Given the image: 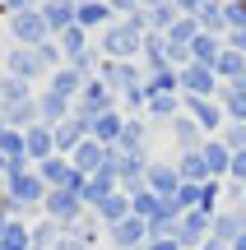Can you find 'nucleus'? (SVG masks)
<instances>
[{
  "mask_svg": "<svg viewBox=\"0 0 246 250\" xmlns=\"http://www.w3.org/2000/svg\"><path fill=\"white\" fill-rule=\"evenodd\" d=\"M0 186L9 190L14 218H23V213H33V208L46 204V186H42V176H37V167H9Z\"/></svg>",
  "mask_w": 246,
  "mask_h": 250,
  "instance_id": "f257e3e1",
  "label": "nucleus"
},
{
  "mask_svg": "<svg viewBox=\"0 0 246 250\" xmlns=\"http://www.w3.org/2000/svg\"><path fill=\"white\" fill-rule=\"evenodd\" d=\"M98 51H102V61H135V56L144 51V33H139V28H130L126 19H116V23L102 28Z\"/></svg>",
  "mask_w": 246,
  "mask_h": 250,
  "instance_id": "f03ea898",
  "label": "nucleus"
},
{
  "mask_svg": "<svg viewBox=\"0 0 246 250\" xmlns=\"http://www.w3.org/2000/svg\"><path fill=\"white\" fill-rule=\"evenodd\" d=\"M107 111H116V93H112L102 79H93L89 88L74 98V116H79V121H89V125L98 121V116H107Z\"/></svg>",
  "mask_w": 246,
  "mask_h": 250,
  "instance_id": "7ed1b4c3",
  "label": "nucleus"
},
{
  "mask_svg": "<svg viewBox=\"0 0 246 250\" xmlns=\"http://www.w3.org/2000/svg\"><path fill=\"white\" fill-rule=\"evenodd\" d=\"M116 148H102L98 139H89V144H79V148L70 153V167L79 171V176H98V171H107V167H116Z\"/></svg>",
  "mask_w": 246,
  "mask_h": 250,
  "instance_id": "20e7f679",
  "label": "nucleus"
},
{
  "mask_svg": "<svg viewBox=\"0 0 246 250\" xmlns=\"http://www.w3.org/2000/svg\"><path fill=\"white\" fill-rule=\"evenodd\" d=\"M9 33H14V42H19V46H42V42H51V28H46L42 9L9 14Z\"/></svg>",
  "mask_w": 246,
  "mask_h": 250,
  "instance_id": "39448f33",
  "label": "nucleus"
},
{
  "mask_svg": "<svg viewBox=\"0 0 246 250\" xmlns=\"http://www.w3.org/2000/svg\"><path fill=\"white\" fill-rule=\"evenodd\" d=\"M42 213L51 218V223H61L65 232H70V227L84 218V199L74 195V190H46V204H42Z\"/></svg>",
  "mask_w": 246,
  "mask_h": 250,
  "instance_id": "423d86ee",
  "label": "nucleus"
},
{
  "mask_svg": "<svg viewBox=\"0 0 246 250\" xmlns=\"http://www.w3.org/2000/svg\"><path fill=\"white\" fill-rule=\"evenodd\" d=\"M209 236H214V218H209V213L191 208V213H181V218H177V246H181V250H191V246L200 250Z\"/></svg>",
  "mask_w": 246,
  "mask_h": 250,
  "instance_id": "0eeeda50",
  "label": "nucleus"
},
{
  "mask_svg": "<svg viewBox=\"0 0 246 250\" xmlns=\"http://www.w3.org/2000/svg\"><path fill=\"white\" fill-rule=\"evenodd\" d=\"M181 111H186V116H191L195 125H200V130L209 134V139L223 130V125H228L223 107H219V102H209V98H186V93H181Z\"/></svg>",
  "mask_w": 246,
  "mask_h": 250,
  "instance_id": "6e6552de",
  "label": "nucleus"
},
{
  "mask_svg": "<svg viewBox=\"0 0 246 250\" xmlns=\"http://www.w3.org/2000/svg\"><path fill=\"white\" fill-rule=\"evenodd\" d=\"M98 79L107 83V88H121V93H130V88H139V83H144V70H139L135 61H102Z\"/></svg>",
  "mask_w": 246,
  "mask_h": 250,
  "instance_id": "1a4fd4ad",
  "label": "nucleus"
},
{
  "mask_svg": "<svg viewBox=\"0 0 246 250\" xmlns=\"http://www.w3.org/2000/svg\"><path fill=\"white\" fill-rule=\"evenodd\" d=\"M107 241H112V250H139V246L149 241V223H144V218H135V213H130L126 223L107 227Z\"/></svg>",
  "mask_w": 246,
  "mask_h": 250,
  "instance_id": "9d476101",
  "label": "nucleus"
},
{
  "mask_svg": "<svg viewBox=\"0 0 246 250\" xmlns=\"http://www.w3.org/2000/svg\"><path fill=\"white\" fill-rule=\"evenodd\" d=\"M181 74V88H186V98H219V74L214 70H204V65H186V70H177Z\"/></svg>",
  "mask_w": 246,
  "mask_h": 250,
  "instance_id": "9b49d317",
  "label": "nucleus"
},
{
  "mask_svg": "<svg viewBox=\"0 0 246 250\" xmlns=\"http://www.w3.org/2000/svg\"><path fill=\"white\" fill-rule=\"evenodd\" d=\"M144 190L158 199H172L181 190V176H177V162H149V176H144Z\"/></svg>",
  "mask_w": 246,
  "mask_h": 250,
  "instance_id": "f8f14e48",
  "label": "nucleus"
},
{
  "mask_svg": "<svg viewBox=\"0 0 246 250\" xmlns=\"http://www.w3.org/2000/svg\"><path fill=\"white\" fill-rule=\"evenodd\" d=\"M5 74H14V79H23V83H37L46 70H42V61H37L33 46H14V51L5 56Z\"/></svg>",
  "mask_w": 246,
  "mask_h": 250,
  "instance_id": "ddd939ff",
  "label": "nucleus"
},
{
  "mask_svg": "<svg viewBox=\"0 0 246 250\" xmlns=\"http://www.w3.org/2000/svg\"><path fill=\"white\" fill-rule=\"evenodd\" d=\"M200 158H204V171H209V181H228V176H232V153L223 148L219 134H214V139H204Z\"/></svg>",
  "mask_w": 246,
  "mask_h": 250,
  "instance_id": "4468645a",
  "label": "nucleus"
},
{
  "mask_svg": "<svg viewBox=\"0 0 246 250\" xmlns=\"http://www.w3.org/2000/svg\"><path fill=\"white\" fill-rule=\"evenodd\" d=\"M144 148H149V125L139 121V116H130V121H126V130H121L116 158H144Z\"/></svg>",
  "mask_w": 246,
  "mask_h": 250,
  "instance_id": "2eb2a0df",
  "label": "nucleus"
},
{
  "mask_svg": "<svg viewBox=\"0 0 246 250\" xmlns=\"http://www.w3.org/2000/svg\"><path fill=\"white\" fill-rule=\"evenodd\" d=\"M219 107H223V116H228V125H246V79L223 83L219 88Z\"/></svg>",
  "mask_w": 246,
  "mask_h": 250,
  "instance_id": "dca6fc26",
  "label": "nucleus"
},
{
  "mask_svg": "<svg viewBox=\"0 0 246 250\" xmlns=\"http://www.w3.org/2000/svg\"><path fill=\"white\" fill-rule=\"evenodd\" d=\"M37 116H42V125H61V121H70L74 116V102H65L61 93H51V88H42L37 93Z\"/></svg>",
  "mask_w": 246,
  "mask_h": 250,
  "instance_id": "f3484780",
  "label": "nucleus"
},
{
  "mask_svg": "<svg viewBox=\"0 0 246 250\" xmlns=\"http://www.w3.org/2000/svg\"><path fill=\"white\" fill-rule=\"evenodd\" d=\"M51 139H56V153H74L79 144H89V121H79V116L61 121V125L51 130Z\"/></svg>",
  "mask_w": 246,
  "mask_h": 250,
  "instance_id": "a211bd4d",
  "label": "nucleus"
},
{
  "mask_svg": "<svg viewBox=\"0 0 246 250\" xmlns=\"http://www.w3.org/2000/svg\"><path fill=\"white\" fill-rule=\"evenodd\" d=\"M204 139H209V134H204L200 125H195L191 116H186V111L172 121V144H177L181 153H200V148H204Z\"/></svg>",
  "mask_w": 246,
  "mask_h": 250,
  "instance_id": "6ab92c4d",
  "label": "nucleus"
},
{
  "mask_svg": "<svg viewBox=\"0 0 246 250\" xmlns=\"http://www.w3.org/2000/svg\"><path fill=\"white\" fill-rule=\"evenodd\" d=\"M121 130H126V116H121V111H107V116H98V121L89 125V139H98L102 148H116Z\"/></svg>",
  "mask_w": 246,
  "mask_h": 250,
  "instance_id": "aec40b11",
  "label": "nucleus"
},
{
  "mask_svg": "<svg viewBox=\"0 0 246 250\" xmlns=\"http://www.w3.org/2000/svg\"><path fill=\"white\" fill-rule=\"evenodd\" d=\"M74 23L89 33V28H107V23H116V19H112L107 0H79V5H74Z\"/></svg>",
  "mask_w": 246,
  "mask_h": 250,
  "instance_id": "412c9836",
  "label": "nucleus"
},
{
  "mask_svg": "<svg viewBox=\"0 0 246 250\" xmlns=\"http://www.w3.org/2000/svg\"><path fill=\"white\" fill-rule=\"evenodd\" d=\"M74 5H79V0H46L42 5V19H46V28H51V37H61L65 28H74Z\"/></svg>",
  "mask_w": 246,
  "mask_h": 250,
  "instance_id": "4be33fe9",
  "label": "nucleus"
},
{
  "mask_svg": "<svg viewBox=\"0 0 246 250\" xmlns=\"http://www.w3.org/2000/svg\"><path fill=\"white\" fill-rule=\"evenodd\" d=\"M23 144H28V162H46V158H56L51 125H33V130H23Z\"/></svg>",
  "mask_w": 246,
  "mask_h": 250,
  "instance_id": "5701e85b",
  "label": "nucleus"
},
{
  "mask_svg": "<svg viewBox=\"0 0 246 250\" xmlns=\"http://www.w3.org/2000/svg\"><path fill=\"white\" fill-rule=\"evenodd\" d=\"M89 83H93V79H84V74L74 70V65H61V70L51 74V93H61L65 102H74L84 88H89Z\"/></svg>",
  "mask_w": 246,
  "mask_h": 250,
  "instance_id": "b1692460",
  "label": "nucleus"
},
{
  "mask_svg": "<svg viewBox=\"0 0 246 250\" xmlns=\"http://www.w3.org/2000/svg\"><path fill=\"white\" fill-rule=\"evenodd\" d=\"M89 213L98 218L102 227H116V223H126V218H130V195H121V190H116V195H107L98 208H89Z\"/></svg>",
  "mask_w": 246,
  "mask_h": 250,
  "instance_id": "393cba45",
  "label": "nucleus"
},
{
  "mask_svg": "<svg viewBox=\"0 0 246 250\" xmlns=\"http://www.w3.org/2000/svg\"><path fill=\"white\" fill-rule=\"evenodd\" d=\"M195 19H200V33H209V37L228 33V5H223V0H204Z\"/></svg>",
  "mask_w": 246,
  "mask_h": 250,
  "instance_id": "a878e982",
  "label": "nucleus"
},
{
  "mask_svg": "<svg viewBox=\"0 0 246 250\" xmlns=\"http://www.w3.org/2000/svg\"><path fill=\"white\" fill-rule=\"evenodd\" d=\"M0 116L9 121V130H33V125H42V116H37V93L28 102H14V107H5Z\"/></svg>",
  "mask_w": 246,
  "mask_h": 250,
  "instance_id": "bb28decb",
  "label": "nucleus"
},
{
  "mask_svg": "<svg viewBox=\"0 0 246 250\" xmlns=\"http://www.w3.org/2000/svg\"><path fill=\"white\" fill-rule=\"evenodd\" d=\"M219 56H223L219 37L200 33V37H195V42H191V65H204V70H214V65H219Z\"/></svg>",
  "mask_w": 246,
  "mask_h": 250,
  "instance_id": "cd10ccee",
  "label": "nucleus"
},
{
  "mask_svg": "<svg viewBox=\"0 0 246 250\" xmlns=\"http://www.w3.org/2000/svg\"><path fill=\"white\" fill-rule=\"evenodd\" d=\"M214 74H219V83H237V79H246V56L223 46V56H219V65H214Z\"/></svg>",
  "mask_w": 246,
  "mask_h": 250,
  "instance_id": "c85d7f7f",
  "label": "nucleus"
},
{
  "mask_svg": "<svg viewBox=\"0 0 246 250\" xmlns=\"http://www.w3.org/2000/svg\"><path fill=\"white\" fill-rule=\"evenodd\" d=\"M177 176H181V186H204V181H209L204 158L200 153H181V158H177Z\"/></svg>",
  "mask_w": 246,
  "mask_h": 250,
  "instance_id": "c756f323",
  "label": "nucleus"
},
{
  "mask_svg": "<svg viewBox=\"0 0 246 250\" xmlns=\"http://www.w3.org/2000/svg\"><path fill=\"white\" fill-rule=\"evenodd\" d=\"M28 98H33V83L14 79V74H5V79H0V111L14 107V102H28Z\"/></svg>",
  "mask_w": 246,
  "mask_h": 250,
  "instance_id": "7c9ffc66",
  "label": "nucleus"
},
{
  "mask_svg": "<svg viewBox=\"0 0 246 250\" xmlns=\"http://www.w3.org/2000/svg\"><path fill=\"white\" fill-rule=\"evenodd\" d=\"M56 46H61V51H65V65H70L74 56H84V51H89V33H84V28L74 23V28H65V33L56 37Z\"/></svg>",
  "mask_w": 246,
  "mask_h": 250,
  "instance_id": "2f4dec72",
  "label": "nucleus"
},
{
  "mask_svg": "<svg viewBox=\"0 0 246 250\" xmlns=\"http://www.w3.org/2000/svg\"><path fill=\"white\" fill-rule=\"evenodd\" d=\"M102 232H107V227H102V223H98V218H93V213H84V218H79V223H74V227H70V232H65V236H74V241H84V246L93 250V246L102 241Z\"/></svg>",
  "mask_w": 246,
  "mask_h": 250,
  "instance_id": "473e14b6",
  "label": "nucleus"
},
{
  "mask_svg": "<svg viewBox=\"0 0 246 250\" xmlns=\"http://www.w3.org/2000/svg\"><path fill=\"white\" fill-rule=\"evenodd\" d=\"M181 116V93H172V98H154L144 107V121H177Z\"/></svg>",
  "mask_w": 246,
  "mask_h": 250,
  "instance_id": "72a5a7b5",
  "label": "nucleus"
},
{
  "mask_svg": "<svg viewBox=\"0 0 246 250\" xmlns=\"http://www.w3.org/2000/svg\"><path fill=\"white\" fill-rule=\"evenodd\" d=\"M219 139H223V148H228V153H246V125H223Z\"/></svg>",
  "mask_w": 246,
  "mask_h": 250,
  "instance_id": "f704fd0d",
  "label": "nucleus"
},
{
  "mask_svg": "<svg viewBox=\"0 0 246 250\" xmlns=\"http://www.w3.org/2000/svg\"><path fill=\"white\" fill-rule=\"evenodd\" d=\"M121 107H126V111H144V107H149V88H144V83H139V88H130L126 98H121Z\"/></svg>",
  "mask_w": 246,
  "mask_h": 250,
  "instance_id": "c9c22d12",
  "label": "nucleus"
},
{
  "mask_svg": "<svg viewBox=\"0 0 246 250\" xmlns=\"http://www.w3.org/2000/svg\"><path fill=\"white\" fill-rule=\"evenodd\" d=\"M107 9H112V19H130V14H139V0H107Z\"/></svg>",
  "mask_w": 246,
  "mask_h": 250,
  "instance_id": "e433bc0d",
  "label": "nucleus"
},
{
  "mask_svg": "<svg viewBox=\"0 0 246 250\" xmlns=\"http://www.w3.org/2000/svg\"><path fill=\"white\" fill-rule=\"evenodd\" d=\"M228 181H237V186L246 190V153H232V176Z\"/></svg>",
  "mask_w": 246,
  "mask_h": 250,
  "instance_id": "4c0bfd02",
  "label": "nucleus"
},
{
  "mask_svg": "<svg viewBox=\"0 0 246 250\" xmlns=\"http://www.w3.org/2000/svg\"><path fill=\"white\" fill-rule=\"evenodd\" d=\"M172 5L181 9V14H200V5H204V0H172Z\"/></svg>",
  "mask_w": 246,
  "mask_h": 250,
  "instance_id": "58836bf2",
  "label": "nucleus"
},
{
  "mask_svg": "<svg viewBox=\"0 0 246 250\" xmlns=\"http://www.w3.org/2000/svg\"><path fill=\"white\" fill-rule=\"evenodd\" d=\"M56 250H89V246H84V241H74V236H61V246H56Z\"/></svg>",
  "mask_w": 246,
  "mask_h": 250,
  "instance_id": "ea45409f",
  "label": "nucleus"
},
{
  "mask_svg": "<svg viewBox=\"0 0 246 250\" xmlns=\"http://www.w3.org/2000/svg\"><path fill=\"white\" fill-rule=\"evenodd\" d=\"M144 250H181L177 241H144Z\"/></svg>",
  "mask_w": 246,
  "mask_h": 250,
  "instance_id": "a19ab883",
  "label": "nucleus"
},
{
  "mask_svg": "<svg viewBox=\"0 0 246 250\" xmlns=\"http://www.w3.org/2000/svg\"><path fill=\"white\" fill-rule=\"evenodd\" d=\"M200 250H232V246H228V241H219V236H209V241H204Z\"/></svg>",
  "mask_w": 246,
  "mask_h": 250,
  "instance_id": "79ce46f5",
  "label": "nucleus"
},
{
  "mask_svg": "<svg viewBox=\"0 0 246 250\" xmlns=\"http://www.w3.org/2000/svg\"><path fill=\"white\" fill-rule=\"evenodd\" d=\"M158 5H172V0H139V9H158Z\"/></svg>",
  "mask_w": 246,
  "mask_h": 250,
  "instance_id": "37998d69",
  "label": "nucleus"
},
{
  "mask_svg": "<svg viewBox=\"0 0 246 250\" xmlns=\"http://www.w3.org/2000/svg\"><path fill=\"white\" fill-rule=\"evenodd\" d=\"M5 171H9V162H5V153H0V181H5Z\"/></svg>",
  "mask_w": 246,
  "mask_h": 250,
  "instance_id": "c03bdc74",
  "label": "nucleus"
},
{
  "mask_svg": "<svg viewBox=\"0 0 246 250\" xmlns=\"http://www.w3.org/2000/svg\"><path fill=\"white\" fill-rule=\"evenodd\" d=\"M5 130H9V121H5V116H0V139H5Z\"/></svg>",
  "mask_w": 246,
  "mask_h": 250,
  "instance_id": "a18cd8bd",
  "label": "nucleus"
},
{
  "mask_svg": "<svg viewBox=\"0 0 246 250\" xmlns=\"http://www.w3.org/2000/svg\"><path fill=\"white\" fill-rule=\"evenodd\" d=\"M223 5H246V0H223Z\"/></svg>",
  "mask_w": 246,
  "mask_h": 250,
  "instance_id": "49530a36",
  "label": "nucleus"
},
{
  "mask_svg": "<svg viewBox=\"0 0 246 250\" xmlns=\"http://www.w3.org/2000/svg\"><path fill=\"white\" fill-rule=\"evenodd\" d=\"M0 79H5V74H0Z\"/></svg>",
  "mask_w": 246,
  "mask_h": 250,
  "instance_id": "de8ad7c7",
  "label": "nucleus"
}]
</instances>
